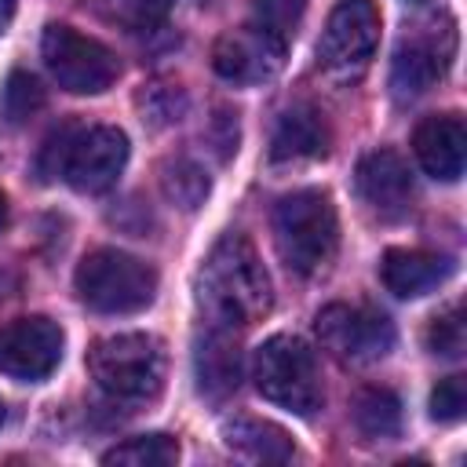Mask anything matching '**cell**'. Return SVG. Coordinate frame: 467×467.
Instances as JSON below:
<instances>
[{"mask_svg":"<svg viewBox=\"0 0 467 467\" xmlns=\"http://www.w3.org/2000/svg\"><path fill=\"white\" fill-rule=\"evenodd\" d=\"M197 299L208 325L248 328L274 306L270 274L244 234H223L197 277Z\"/></svg>","mask_w":467,"mask_h":467,"instance_id":"cell-1","label":"cell"},{"mask_svg":"<svg viewBox=\"0 0 467 467\" xmlns=\"http://www.w3.org/2000/svg\"><path fill=\"white\" fill-rule=\"evenodd\" d=\"M128 164V135L113 124L91 128H62L47 139L40 168L47 175H62L80 193H102L117 182Z\"/></svg>","mask_w":467,"mask_h":467,"instance_id":"cell-2","label":"cell"},{"mask_svg":"<svg viewBox=\"0 0 467 467\" xmlns=\"http://www.w3.org/2000/svg\"><path fill=\"white\" fill-rule=\"evenodd\" d=\"M168 354L164 343L150 332L106 336L88 350L91 379L117 401H150L164 387Z\"/></svg>","mask_w":467,"mask_h":467,"instance_id":"cell-3","label":"cell"},{"mask_svg":"<svg viewBox=\"0 0 467 467\" xmlns=\"http://www.w3.org/2000/svg\"><path fill=\"white\" fill-rule=\"evenodd\" d=\"M274 241L288 270L317 274L339 241L336 208L325 190H296L274 208Z\"/></svg>","mask_w":467,"mask_h":467,"instance_id":"cell-4","label":"cell"},{"mask_svg":"<svg viewBox=\"0 0 467 467\" xmlns=\"http://www.w3.org/2000/svg\"><path fill=\"white\" fill-rule=\"evenodd\" d=\"M252 379L266 401L296 416H314L325 405L317 358L299 336H270L266 343H259L252 361Z\"/></svg>","mask_w":467,"mask_h":467,"instance_id":"cell-5","label":"cell"},{"mask_svg":"<svg viewBox=\"0 0 467 467\" xmlns=\"http://www.w3.org/2000/svg\"><path fill=\"white\" fill-rule=\"evenodd\" d=\"M77 296L99 314H135L157 296V270L120 248H95L77 263Z\"/></svg>","mask_w":467,"mask_h":467,"instance_id":"cell-6","label":"cell"},{"mask_svg":"<svg viewBox=\"0 0 467 467\" xmlns=\"http://www.w3.org/2000/svg\"><path fill=\"white\" fill-rule=\"evenodd\" d=\"M40 55L58 88H66L69 95H102L120 73L117 55L102 40L77 33L73 26H47Z\"/></svg>","mask_w":467,"mask_h":467,"instance_id":"cell-7","label":"cell"},{"mask_svg":"<svg viewBox=\"0 0 467 467\" xmlns=\"http://www.w3.org/2000/svg\"><path fill=\"white\" fill-rule=\"evenodd\" d=\"M317 339L321 347L343 361V365H368L390 354L394 347V325L387 321V314L372 310V306H347V303H328L317 321Z\"/></svg>","mask_w":467,"mask_h":467,"instance_id":"cell-8","label":"cell"},{"mask_svg":"<svg viewBox=\"0 0 467 467\" xmlns=\"http://www.w3.org/2000/svg\"><path fill=\"white\" fill-rule=\"evenodd\" d=\"M376 40H379L376 4L372 0H339L325 18V33L317 40V62L336 77L361 73L376 51Z\"/></svg>","mask_w":467,"mask_h":467,"instance_id":"cell-9","label":"cell"},{"mask_svg":"<svg viewBox=\"0 0 467 467\" xmlns=\"http://www.w3.org/2000/svg\"><path fill=\"white\" fill-rule=\"evenodd\" d=\"M62 358V328L51 317H15L0 325V372L36 383L55 372Z\"/></svg>","mask_w":467,"mask_h":467,"instance_id":"cell-10","label":"cell"},{"mask_svg":"<svg viewBox=\"0 0 467 467\" xmlns=\"http://www.w3.org/2000/svg\"><path fill=\"white\" fill-rule=\"evenodd\" d=\"M285 51H288V44L281 36H274V33H266L252 22V26L230 29L215 40L212 66L223 80L259 84V80H270L285 66Z\"/></svg>","mask_w":467,"mask_h":467,"instance_id":"cell-11","label":"cell"},{"mask_svg":"<svg viewBox=\"0 0 467 467\" xmlns=\"http://www.w3.org/2000/svg\"><path fill=\"white\" fill-rule=\"evenodd\" d=\"M412 153L431 179L456 182L463 175V161H467V128H463L460 113L423 117L412 131Z\"/></svg>","mask_w":467,"mask_h":467,"instance_id":"cell-12","label":"cell"},{"mask_svg":"<svg viewBox=\"0 0 467 467\" xmlns=\"http://www.w3.org/2000/svg\"><path fill=\"white\" fill-rule=\"evenodd\" d=\"M354 190L358 197L379 212V215H398L409 197H412V175L409 164L394 150H372L358 161L354 168Z\"/></svg>","mask_w":467,"mask_h":467,"instance_id":"cell-13","label":"cell"},{"mask_svg":"<svg viewBox=\"0 0 467 467\" xmlns=\"http://www.w3.org/2000/svg\"><path fill=\"white\" fill-rule=\"evenodd\" d=\"M193 372L197 387L208 398H226L241 383V350L234 339V328L208 325V332L197 336L193 343Z\"/></svg>","mask_w":467,"mask_h":467,"instance_id":"cell-14","label":"cell"},{"mask_svg":"<svg viewBox=\"0 0 467 467\" xmlns=\"http://www.w3.org/2000/svg\"><path fill=\"white\" fill-rule=\"evenodd\" d=\"M449 274H452V263L445 255H434L423 248H387L383 263H379V277H383L387 292H394L398 299L427 296Z\"/></svg>","mask_w":467,"mask_h":467,"instance_id":"cell-15","label":"cell"},{"mask_svg":"<svg viewBox=\"0 0 467 467\" xmlns=\"http://www.w3.org/2000/svg\"><path fill=\"white\" fill-rule=\"evenodd\" d=\"M223 441L234 456L248 463H285L296 456V445L285 427L255 416H234L223 423Z\"/></svg>","mask_w":467,"mask_h":467,"instance_id":"cell-16","label":"cell"},{"mask_svg":"<svg viewBox=\"0 0 467 467\" xmlns=\"http://www.w3.org/2000/svg\"><path fill=\"white\" fill-rule=\"evenodd\" d=\"M325 150H328V128L317 109L296 106L277 117L270 135V161H306V157H325Z\"/></svg>","mask_w":467,"mask_h":467,"instance_id":"cell-17","label":"cell"},{"mask_svg":"<svg viewBox=\"0 0 467 467\" xmlns=\"http://www.w3.org/2000/svg\"><path fill=\"white\" fill-rule=\"evenodd\" d=\"M445 55L427 44V40H405L398 51H394V62H390V88L398 99H416L423 95L441 73H445Z\"/></svg>","mask_w":467,"mask_h":467,"instance_id":"cell-18","label":"cell"},{"mask_svg":"<svg viewBox=\"0 0 467 467\" xmlns=\"http://www.w3.org/2000/svg\"><path fill=\"white\" fill-rule=\"evenodd\" d=\"M354 427L372 441L394 438L401 431V401H398V394L387 390V387L358 390V398H354Z\"/></svg>","mask_w":467,"mask_h":467,"instance_id":"cell-19","label":"cell"},{"mask_svg":"<svg viewBox=\"0 0 467 467\" xmlns=\"http://www.w3.org/2000/svg\"><path fill=\"white\" fill-rule=\"evenodd\" d=\"M161 190H164V197H168L171 204L193 212V208L204 204L212 182H208V175H204L201 164H193V161H186V157H171V161L161 164Z\"/></svg>","mask_w":467,"mask_h":467,"instance_id":"cell-20","label":"cell"},{"mask_svg":"<svg viewBox=\"0 0 467 467\" xmlns=\"http://www.w3.org/2000/svg\"><path fill=\"white\" fill-rule=\"evenodd\" d=\"M175 460H179V441L171 434H139L102 452V463H124V467H168Z\"/></svg>","mask_w":467,"mask_h":467,"instance_id":"cell-21","label":"cell"},{"mask_svg":"<svg viewBox=\"0 0 467 467\" xmlns=\"http://www.w3.org/2000/svg\"><path fill=\"white\" fill-rule=\"evenodd\" d=\"M427 350L438 358H460L463 354V310L449 306L427 325Z\"/></svg>","mask_w":467,"mask_h":467,"instance_id":"cell-22","label":"cell"},{"mask_svg":"<svg viewBox=\"0 0 467 467\" xmlns=\"http://www.w3.org/2000/svg\"><path fill=\"white\" fill-rule=\"evenodd\" d=\"M299 18H303V0H255V26L281 36L285 44L296 33Z\"/></svg>","mask_w":467,"mask_h":467,"instance_id":"cell-23","label":"cell"},{"mask_svg":"<svg viewBox=\"0 0 467 467\" xmlns=\"http://www.w3.org/2000/svg\"><path fill=\"white\" fill-rule=\"evenodd\" d=\"M4 106H7V113L15 117V120H26V117H33L40 106H44V88H40V80L33 77V73H11L7 77V88H4Z\"/></svg>","mask_w":467,"mask_h":467,"instance_id":"cell-24","label":"cell"},{"mask_svg":"<svg viewBox=\"0 0 467 467\" xmlns=\"http://www.w3.org/2000/svg\"><path fill=\"white\" fill-rule=\"evenodd\" d=\"M109 4H113V18L128 29H153L175 7V0H109Z\"/></svg>","mask_w":467,"mask_h":467,"instance_id":"cell-25","label":"cell"},{"mask_svg":"<svg viewBox=\"0 0 467 467\" xmlns=\"http://www.w3.org/2000/svg\"><path fill=\"white\" fill-rule=\"evenodd\" d=\"M467 409V383L463 376H445L434 390H431V416L441 423H456Z\"/></svg>","mask_w":467,"mask_h":467,"instance_id":"cell-26","label":"cell"},{"mask_svg":"<svg viewBox=\"0 0 467 467\" xmlns=\"http://www.w3.org/2000/svg\"><path fill=\"white\" fill-rule=\"evenodd\" d=\"M15 11H18V0H0V33H4L7 26H11Z\"/></svg>","mask_w":467,"mask_h":467,"instance_id":"cell-27","label":"cell"},{"mask_svg":"<svg viewBox=\"0 0 467 467\" xmlns=\"http://www.w3.org/2000/svg\"><path fill=\"white\" fill-rule=\"evenodd\" d=\"M7 223V197H4V190H0V226Z\"/></svg>","mask_w":467,"mask_h":467,"instance_id":"cell-28","label":"cell"},{"mask_svg":"<svg viewBox=\"0 0 467 467\" xmlns=\"http://www.w3.org/2000/svg\"><path fill=\"white\" fill-rule=\"evenodd\" d=\"M409 4H423V0H409Z\"/></svg>","mask_w":467,"mask_h":467,"instance_id":"cell-29","label":"cell"},{"mask_svg":"<svg viewBox=\"0 0 467 467\" xmlns=\"http://www.w3.org/2000/svg\"><path fill=\"white\" fill-rule=\"evenodd\" d=\"M0 420H4V405H0Z\"/></svg>","mask_w":467,"mask_h":467,"instance_id":"cell-30","label":"cell"}]
</instances>
